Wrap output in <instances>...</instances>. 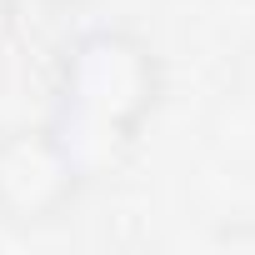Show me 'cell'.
<instances>
[{
    "instance_id": "3",
    "label": "cell",
    "mask_w": 255,
    "mask_h": 255,
    "mask_svg": "<svg viewBox=\"0 0 255 255\" xmlns=\"http://www.w3.org/2000/svg\"><path fill=\"white\" fill-rule=\"evenodd\" d=\"M40 5H50V10H85V5H95V0H40Z\"/></svg>"
},
{
    "instance_id": "2",
    "label": "cell",
    "mask_w": 255,
    "mask_h": 255,
    "mask_svg": "<svg viewBox=\"0 0 255 255\" xmlns=\"http://www.w3.org/2000/svg\"><path fill=\"white\" fill-rule=\"evenodd\" d=\"M90 175L55 135V125H15L0 130V225L10 230H45L70 215L85 195Z\"/></svg>"
},
{
    "instance_id": "1",
    "label": "cell",
    "mask_w": 255,
    "mask_h": 255,
    "mask_svg": "<svg viewBox=\"0 0 255 255\" xmlns=\"http://www.w3.org/2000/svg\"><path fill=\"white\" fill-rule=\"evenodd\" d=\"M50 95L55 100L45 120L95 180L135 150L150 115L160 110L165 60L145 35L125 25H90L65 40Z\"/></svg>"
},
{
    "instance_id": "4",
    "label": "cell",
    "mask_w": 255,
    "mask_h": 255,
    "mask_svg": "<svg viewBox=\"0 0 255 255\" xmlns=\"http://www.w3.org/2000/svg\"><path fill=\"white\" fill-rule=\"evenodd\" d=\"M15 5H20V0H0V15H10V10H15Z\"/></svg>"
}]
</instances>
